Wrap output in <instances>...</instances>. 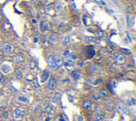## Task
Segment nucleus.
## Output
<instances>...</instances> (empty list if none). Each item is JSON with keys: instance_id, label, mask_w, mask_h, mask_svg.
<instances>
[{"instance_id": "1", "label": "nucleus", "mask_w": 136, "mask_h": 121, "mask_svg": "<svg viewBox=\"0 0 136 121\" xmlns=\"http://www.w3.org/2000/svg\"><path fill=\"white\" fill-rule=\"evenodd\" d=\"M82 105H83V107L85 108L86 111H94L95 107H96L95 102H94V101H90V100H85V101H83Z\"/></svg>"}, {"instance_id": "2", "label": "nucleus", "mask_w": 136, "mask_h": 121, "mask_svg": "<svg viewBox=\"0 0 136 121\" xmlns=\"http://www.w3.org/2000/svg\"><path fill=\"white\" fill-rule=\"evenodd\" d=\"M55 85H57V82H55L54 77H49L48 83H47V88L50 89V90H52V89L55 88Z\"/></svg>"}, {"instance_id": "3", "label": "nucleus", "mask_w": 136, "mask_h": 121, "mask_svg": "<svg viewBox=\"0 0 136 121\" xmlns=\"http://www.w3.org/2000/svg\"><path fill=\"white\" fill-rule=\"evenodd\" d=\"M47 64H48V66L51 68V69H53V70H55L58 67H57V65H55V62H54V60H53V57L51 56V55H49L47 57Z\"/></svg>"}, {"instance_id": "4", "label": "nucleus", "mask_w": 136, "mask_h": 121, "mask_svg": "<svg viewBox=\"0 0 136 121\" xmlns=\"http://www.w3.org/2000/svg\"><path fill=\"white\" fill-rule=\"evenodd\" d=\"M25 116V111L22 108H17L15 112H14V118L15 119H20Z\"/></svg>"}, {"instance_id": "5", "label": "nucleus", "mask_w": 136, "mask_h": 121, "mask_svg": "<svg viewBox=\"0 0 136 121\" xmlns=\"http://www.w3.org/2000/svg\"><path fill=\"white\" fill-rule=\"evenodd\" d=\"M115 62L117 64H123L126 62V58H125V56L122 55L121 53H117V54H115Z\"/></svg>"}, {"instance_id": "6", "label": "nucleus", "mask_w": 136, "mask_h": 121, "mask_svg": "<svg viewBox=\"0 0 136 121\" xmlns=\"http://www.w3.org/2000/svg\"><path fill=\"white\" fill-rule=\"evenodd\" d=\"M98 96L100 97V99H107L110 97V93L107 92V90L106 89H104V88H101L100 90L98 91Z\"/></svg>"}, {"instance_id": "7", "label": "nucleus", "mask_w": 136, "mask_h": 121, "mask_svg": "<svg viewBox=\"0 0 136 121\" xmlns=\"http://www.w3.org/2000/svg\"><path fill=\"white\" fill-rule=\"evenodd\" d=\"M49 77H50V73H49V70H44L43 73H42V76H41V82L42 83H45V82L48 81V79H49Z\"/></svg>"}, {"instance_id": "8", "label": "nucleus", "mask_w": 136, "mask_h": 121, "mask_svg": "<svg viewBox=\"0 0 136 121\" xmlns=\"http://www.w3.org/2000/svg\"><path fill=\"white\" fill-rule=\"evenodd\" d=\"M49 30V22L47 20H42L41 21V31L42 32H47Z\"/></svg>"}, {"instance_id": "9", "label": "nucleus", "mask_w": 136, "mask_h": 121, "mask_svg": "<svg viewBox=\"0 0 136 121\" xmlns=\"http://www.w3.org/2000/svg\"><path fill=\"white\" fill-rule=\"evenodd\" d=\"M117 108L119 111H120L121 113H123V114H129V110H128V106L126 104H122V103H119L117 105Z\"/></svg>"}, {"instance_id": "10", "label": "nucleus", "mask_w": 136, "mask_h": 121, "mask_svg": "<svg viewBox=\"0 0 136 121\" xmlns=\"http://www.w3.org/2000/svg\"><path fill=\"white\" fill-rule=\"evenodd\" d=\"M0 70H1L0 72H2L3 75H4V73H10L11 72V67L6 64H3V65H1V67H0Z\"/></svg>"}, {"instance_id": "11", "label": "nucleus", "mask_w": 136, "mask_h": 121, "mask_svg": "<svg viewBox=\"0 0 136 121\" xmlns=\"http://www.w3.org/2000/svg\"><path fill=\"white\" fill-rule=\"evenodd\" d=\"M2 50H3V51H4L5 53H11L12 51H13V47H12L11 44H3Z\"/></svg>"}, {"instance_id": "12", "label": "nucleus", "mask_w": 136, "mask_h": 121, "mask_svg": "<svg viewBox=\"0 0 136 121\" xmlns=\"http://www.w3.org/2000/svg\"><path fill=\"white\" fill-rule=\"evenodd\" d=\"M52 57H53V60H54V62H55V65H57V67H60V66L63 64L62 58L60 57L58 54H54V55H52Z\"/></svg>"}, {"instance_id": "13", "label": "nucleus", "mask_w": 136, "mask_h": 121, "mask_svg": "<svg viewBox=\"0 0 136 121\" xmlns=\"http://www.w3.org/2000/svg\"><path fill=\"white\" fill-rule=\"evenodd\" d=\"M71 77H72L74 80H79L80 78H81L80 70H72V71H71Z\"/></svg>"}, {"instance_id": "14", "label": "nucleus", "mask_w": 136, "mask_h": 121, "mask_svg": "<svg viewBox=\"0 0 136 121\" xmlns=\"http://www.w3.org/2000/svg\"><path fill=\"white\" fill-rule=\"evenodd\" d=\"M23 78V72L21 71L20 69H17L15 71V79L16 80H21Z\"/></svg>"}, {"instance_id": "15", "label": "nucleus", "mask_w": 136, "mask_h": 121, "mask_svg": "<svg viewBox=\"0 0 136 121\" xmlns=\"http://www.w3.org/2000/svg\"><path fill=\"white\" fill-rule=\"evenodd\" d=\"M64 64H65V66H67V67H72L74 65V61L71 60V58H68V60H66L64 62Z\"/></svg>"}, {"instance_id": "16", "label": "nucleus", "mask_w": 136, "mask_h": 121, "mask_svg": "<svg viewBox=\"0 0 136 121\" xmlns=\"http://www.w3.org/2000/svg\"><path fill=\"white\" fill-rule=\"evenodd\" d=\"M13 60H14L15 63H21V62H23V57L20 55H15Z\"/></svg>"}, {"instance_id": "17", "label": "nucleus", "mask_w": 136, "mask_h": 121, "mask_svg": "<svg viewBox=\"0 0 136 121\" xmlns=\"http://www.w3.org/2000/svg\"><path fill=\"white\" fill-rule=\"evenodd\" d=\"M114 107H115V105L113 102H107L106 103V110L112 111V110H114Z\"/></svg>"}, {"instance_id": "18", "label": "nucleus", "mask_w": 136, "mask_h": 121, "mask_svg": "<svg viewBox=\"0 0 136 121\" xmlns=\"http://www.w3.org/2000/svg\"><path fill=\"white\" fill-rule=\"evenodd\" d=\"M91 121H103V117H101V116H99V115L96 114Z\"/></svg>"}, {"instance_id": "19", "label": "nucleus", "mask_w": 136, "mask_h": 121, "mask_svg": "<svg viewBox=\"0 0 136 121\" xmlns=\"http://www.w3.org/2000/svg\"><path fill=\"white\" fill-rule=\"evenodd\" d=\"M55 40H57V36H55V35H50V36H49V42L54 44Z\"/></svg>"}, {"instance_id": "20", "label": "nucleus", "mask_w": 136, "mask_h": 121, "mask_svg": "<svg viewBox=\"0 0 136 121\" xmlns=\"http://www.w3.org/2000/svg\"><path fill=\"white\" fill-rule=\"evenodd\" d=\"M99 71V67L97 65H94V66H91V72L93 73H96V72H98Z\"/></svg>"}, {"instance_id": "21", "label": "nucleus", "mask_w": 136, "mask_h": 121, "mask_svg": "<svg viewBox=\"0 0 136 121\" xmlns=\"http://www.w3.org/2000/svg\"><path fill=\"white\" fill-rule=\"evenodd\" d=\"M120 52L123 54H131V51L129 49H125V48H120Z\"/></svg>"}, {"instance_id": "22", "label": "nucleus", "mask_w": 136, "mask_h": 121, "mask_svg": "<svg viewBox=\"0 0 136 121\" xmlns=\"http://www.w3.org/2000/svg\"><path fill=\"white\" fill-rule=\"evenodd\" d=\"M91 99L95 100V101H99L100 100V97L97 95V93H93V95H91Z\"/></svg>"}, {"instance_id": "23", "label": "nucleus", "mask_w": 136, "mask_h": 121, "mask_svg": "<svg viewBox=\"0 0 136 121\" xmlns=\"http://www.w3.org/2000/svg\"><path fill=\"white\" fill-rule=\"evenodd\" d=\"M68 42H69V36H66L65 38H64V40H63V45L64 46H67Z\"/></svg>"}, {"instance_id": "24", "label": "nucleus", "mask_w": 136, "mask_h": 121, "mask_svg": "<svg viewBox=\"0 0 136 121\" xmlns=\"http://www.w3.org/2000/svg\"><path fill=\"white\" fill-rule=\"evenodd\" d=\"M5 81V78H4V75L2 72H0V83H4Z\"/></svg>"}, {"instance_id": "25", "label": "nucleus", "mask_w": 136, "mask_h": 121, "mask_svg": "<svg viewBox=\"0 0 136 121\" xmlns=\"http://www.w3.org/2000/svg\"><path fill=\"white\" fill-rule=\"evenodd\" d=\"M128 104H129V105H134L135 104V100L133 98H130L129 100H128Z\"/></svg>"}, {"instance_id": "26", "label": "nucleus", "mask_w": 136, "mask_h": 121, "mask_svg": "<svg viewBox=\"0 0 136 121\" xmlns=\"http://www.w3.org/2000/svg\"><path fill=\"white\" fill-rule=\"evenodd\" d=\"M5 55V52L4 51H3V50L2 49H0V57H3V56H4Z\"/></svg>"}, {"instance_id": "27", "label": "nucleus", "mask_w": 136, "mask_h": 121, "mask_svg": "<svg viewBox=\"0 0 136 121\" xmlns=\"http://www.w3.org/2000/svg\"><path fill=\"white\" fill-rule=\"evenodd\" d=\"M70 55V51H69V50H66V51H65V53H64V56H69Z\"/></svg>"}, {"instance_id": "28", "label": "nucleus", "mask_w": 136, "mask_h": 121, "mask_svg": "<svg viewBox=\"0 0 136 121\" xmlns=\"http://www.w3.org/2000/svg\"><path fill=\"white\" fill-rule=\"evenodd\" d=\"M18 100L19 101H22V102H27V98H23V97H19Z\"/></svg>"}, {"instance_id": "29", "label": "nucleus", "mask_w": 136, "mask_h": 121, "mask_svg": "<svg viewBox=\"0 0 136 121\" xmlns=\"http://www.w3.org/2000/svg\"><path fill=\"white\" fill-rule=\"evenodd\" d=\"M46 112L48 113V114H51V112H52V110H51V108L48 106V107H46Z\"/></svg>"}, {"instance_id": "30", "label": "nucleus", "mask_w": 136, "mask_h": 121, "mask_svg": "<svg viewBox=\"0 0 136 121\" xmlns=\"http://www.w3.org/2000/svg\"><path fill=\"white\" fill-rule=\"evenodd\" d=\"M106 87L112 90V84H111V83H107V84H106Z\"/></svg>"}, {"instance_id": "31", "label": "nucleus", "mask_w": 136, "mask_h": 121, "mask_svg": "<svg viewBox=\"0 0 136 121\" xmlns=\"http://www.w3.org/2000/svg\"><path fill=\"white\" fill-rule=\"evenodd\" d=\"M31 67H32V68L35 67V64H33V62H31Z\"/></svg>"}, {"instance_id": "32", "label": "nucleus", "mask_w": 136, "mask_h": 121, "mask_svg": "<svg viewBox=\"0 0 136 121\" xmlns=\"http://www.w3.org/2000/svg\"><path fill=\"white\" fill-rule=\"evenodd\" d=\"M32 22H33V23H36V19H32Z\"/></svg>"}, {"instance_id": "33", "label": "nucleus", "mask_w": 136, "mask_h": 121, "mask_svg": "<svg viewBox=\"0 0 136 121\" xmlns=\"http://www.w3.org/2000/svg\"><path fill=\"white\" fill-rule=\"evenodd\" d=\"M10 121H14V120H10Z\"/></svg>"}]
</instances>
